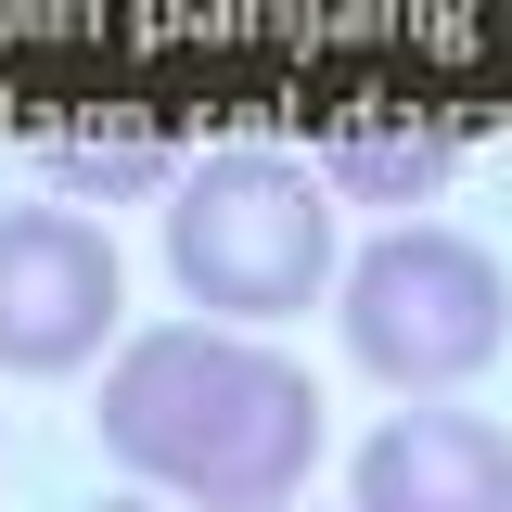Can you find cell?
Listing matches in <instances>:
<instances>
[{
  "label": "cell",
  "mask_w": 512,
  "mask_h": 512,
  "mask_svg": "<svg viewBox=\"0 0 512 512\" xmlns=\"http://www.w3.org/2000/svg\"><path fill=\"white\" fill-rule=\"evenodd\" d=\"M448 180V128H346L320 192H436Z\"/></svg>",
  "instance_id": "obj_6"
},
{
  "label": "cell",
  "mask_w": 512,
  "mask_h": 512,
  "mask_svg": "<svg viewBox=\"0 0 512 512\" xmlns=\"http://www.w3.org/2000/svg\"><path fill=\"white\" fill-rule=\"evenodd\" d=\"M116 244L77 205H0V372H77L116 333Z\"/></svg>",
  "instance_id": "obj_4"
},
{
  "label": "cell",
  "mask_w": 512,
  "mask_h": 512,
  "mask_svg": "<svg viewBox=\"0 0 512 512\" xmlns=\"http://www.w3.org/2000/svg\"><path fill=\"white\" fill-rule=\"evenodd\" d=\"M90 512H167V500H90Z\"/></svg>",
  "instance_id": "obj_8"
},
{
  "label": "cell",
  "mask_w": 512,
  "mask_h": 512,
  "mask_svg": "<svg viewBox=\"0 0 512 512\" xmlns=\"http://www.w3.org/2000/svg\"><path fill=\"white\" fill-rule=\"evenodd\" d=\"M90 423L141 487H167L192 512H295V487L320 461V384L256 333L154 320L116 346Z\"/></svg>",
  "instance_id": "obj_1"
},
{
  "label": "cell",
  "mask_w": 512,
  "mask_h": 512,
  "mask_svg": "<svg viewBox=\"0 0 512 512\" xmlns=\"http://www.w3.org/2000/svg\"><path fill=\"white\" fill-rule=\"evenodd\" d=\"M346 512H512V436L487 410H397L346 461Z\"/></svg>",
  "instance_id": "obj_5"
},
{
  "label": "cell",
  "mask_w": 512,
  "mask_h": 512,
  "mask_svg": "<svg viewBox=\"0 0 512 512\" xmlns=\"http://www.w3.org/2000/svg\"><path fill=\"white\" fill-rule=\"evenodd\" d=\"M167 282L218 333H256V320H295L333 282V192L295 154H205L167 180Z\"/></svg>",
  "instance_id": "obj_2"
},
{
  "label": "cell",
  "mask_w": 512,
  "mask_h": 512,
  "mask_svg": "<svg viewBox=\"0 0 512 512\" xmlns=\"http://www.w3.org/2000/svg\"><path fill=\"white\" fill-rule=\"evenodd\" d=\"M39 167H52L64 192H154L167 180V141H52Z\"/></svg>",
  "instance_id": "obj_7"
},
{
  "label": "cell",
  "mask_w": 512,
  "mask_h": 512,
  "mask_svg": "<svg viewBox=\"0 0 512 512\" xmlns=\"http://www.w3.org/2000/svg\"><path fill=\"white\" fill-rule=\"evenodd\" d=\"M346 359L397 397H448V384H474L500 359L512 333V282L487 244H461L436 218H410V231H384V244L346 256Z\"/></svg>",
  "instance_id": "obj_3"
}]
</instances>
